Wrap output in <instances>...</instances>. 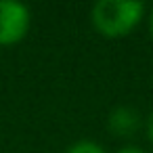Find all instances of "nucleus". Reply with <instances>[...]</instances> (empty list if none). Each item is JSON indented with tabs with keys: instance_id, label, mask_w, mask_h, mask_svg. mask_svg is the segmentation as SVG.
<instances>
[{
	"instance_id": "nucleus-1",
	"label": "nucleus",
	"mask_w": 153,
	"mask_h": 153,
	"mask_svg": "<svg viewBox=\"0 0 153 153\" xmlns=\"http://www.w3.org/2000/svg\"><path fill=\"white\" fill-rule=\"evenodd\" d=\"M145 9V2L138 0H99L92 7L90 19L101 36L124 38L140 23Z\"/></svg>"
},
{
	"instance_id": "nucleus-2",
	"label": "nucleus",
	"mask_w": 153,
	"mask_h": 153,
	"mask_svg": "<svg viewBox=\"0 0 153 153\" xmlns=\"http://www.w3.org/2000/svg\"><path fill=\"white\" fill-rule=\"evenodd\" d=\"M32 25L30 9L21 2L0 0V46H11L25 38Z\"/></svg>"
},
{
	"instance_id": "nucleus-3",
	"label": "nucleus",
	"mask_w": 153,
	"mask_h": 153,
	"mask_svg": "<svg viewBox=\"0 0 153 153\" xmlns=\"http://www.w3.org/2000/svg\"><path fill=\"white\" fill-rule=\"evenodd\" d=\"M107 126H109L111 134H115V136H130V134H134L138 130L140 115H138L136 109L126 107V105H120V107H115L109 113Z\"/></svg>"
},
{
	"instance_id": "nucleus-4",
	"label": "nucleus",
	"mask_w": 153,
	"mask_h": 153,
	"mask_svg": "<svg viewBox=\"0 0 153 153\" xmlns=\"http://www.w3.org/2000/svg\"><path fill=\"white\" fill-rule=\"evenodd\" d=\"M67 153H107L101 145L92 143V140H80L76 145H71L67 149Z\"/></svg>"
},
{
	"instance_id": "nucleus-5",
	"label": "nucleus",
	"mask_w": 153,
	"mask_h": 153,
	"mask_svg": "<svg viewBox=\"0 0 153 153\" xmlns=\"http://www.w3.org/2000/svg\"><path fill=\"white\" fill-rule=\"evenodd\" d=\"M147 136H149V140L153 143V113H151L149 120H147Z\"/></svg>"
},
{
	"instance_id": "nucleus-6",
	"label": "nucleus",
	"mask_w": 153,
	"mask_h": 153,
	"mask_svg": "<svg viewBox=\"0 0 153 153\" xmlns=\"http://www.w3.org/2000/svg\"><path fill=\"white\" fill-rule=\"evenodd\" d=\"M117 153H145L140 147H124V149H120Z\"/></svg>"
},
{
	"instance_id": "nucleus-7",
	"label": "nucleus",
	"mask_w": 153,
	"mask_h": 153,
	"mask_svg": "<svg viewBox=\"0 0 153 153\" xmlns=\"http://www.w3.org/2000/svg\"><path fill=\"white\" fill-rule=\"evenodd\" d=\"M149 34L153 38V11H151V17H149Z\"/></svg>"
}]
</instances>
